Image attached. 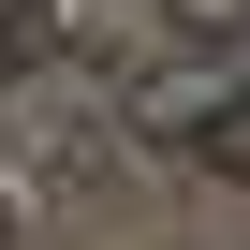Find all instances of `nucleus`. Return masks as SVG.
<instances>
[{
	"instance_id": "3",
	"label": "nucleus",
	"mask_w": 250,
	"mask_h": 250,
	"mask_svg": "<svg viewBox=\"0 0 250 250\" xmlns=\"http://www.w3.org/2000/svg\"><path fill=\"white\" fill-rule=\"evenodd\" d=\"M0 235H15V191H0Z\"/></svg>"
},
{
	"instance_id": "1",
	"label": "nucleus",
	"mask_w": 250,
	"mask_h": 250,
	"mask_svg": "<svg viewBox=\"0 0 250 250\" xmlns=\"http://www.w3.org/2000/svg\"><path fill=\"white\" fill-rule=\"evenodd\" d=\"M177 162H206V177H250V74H221V88L177 118Z\"/></svg>"
},
{
	"instance_id": "2",
	"label": "nucleus",
	"mask_w": 250,
	"mask_h": 250,
	"mask_svg": "<svg viewBox=\"0 0 250 250\" xmlns=\"http://www.w3.org/2000/svg\"><path fill=\"white\" fill-rule=\"evenodd\" d=\"M162 15H177V44H191V59H206V44H221V59L250 44V0H162Z\"/></svg>"
}]
</instances>
